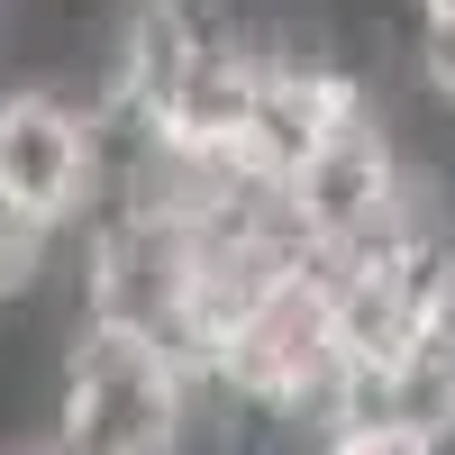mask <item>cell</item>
Here are the masks:
<instances>
[{
	"label": "cell",
	"instance_id": "obj_1",
	"mask_svg": "<svg viewBox=\"0 0 455 455\" xmlns=\"http://www.w3.org/2000/svg\"><path fill=\"white\" fill-rule=\"evenodd\" d=\"M182 373L128 328H73L55 347L46 446L55 455H173Z\"/></svg>",
	"mask_w": 455,
	"mask_h": 455
},
{
	"label": "cell",
	"instance_id": "obj_2",
	"mask_svg": "<svg viewBox=\"0 0 455 455\" xmlns=\"http://www.w3.org/2000/svg\"><path fill=\"white\" fill-rule=\"evenodd\" d=\"M0 192L19 210L83 228L92 219V109H73L64 92H0Z\"/></svg>",
	"mask_w": 455,
	"mask_h": 455
},
{
	"label": "cell",
	"instance_id": "obj_3",
	"mask_svg": "<svg viewBox=\"0 0 455 455\" xmlns=\"http://www.w3.org/2000/svg\"><path fill=\"white\" fill-rule=\"evenodd\" d=\"M328 455H437L428 437H410V428H337Z\"/></svg>",
	"mask_w": 455,
	"mask_h": 455
},
{
	"label": "cell",
	"instance_id": "obj_4",
	"mask_svg": "<svg viewBox=\"0 0 455 455\" xmlns=\"http://www.w3.org/2000/svg\"><path fill=\"white\" fill-rule=\"evenodd\" d=\"M0 455H55L46 437H0Z\"/></svg>",
	"mask_w": 455,
	"mask_h": 455
}]
</instances>
